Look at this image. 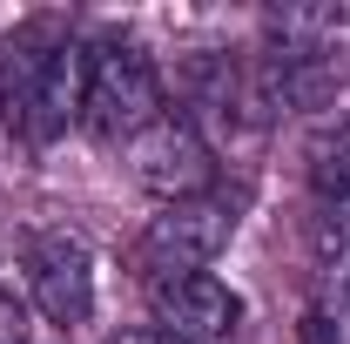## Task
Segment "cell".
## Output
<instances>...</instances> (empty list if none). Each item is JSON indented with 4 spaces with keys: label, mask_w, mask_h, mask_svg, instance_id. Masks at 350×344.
<instances>
[{
    "label": "cell",
    "mask_w": 350,
    "mask_h": 344,
    "mask_svg": "<svg viewBox=\"0 0 350 344\" xmlns=\"http://www.w3.org/2000/svg\"><path fill=\"white\" fill-rule=\"evenodd\" d=\"M81 75L88 47L61 27H27L0 61V122L21 142H54L68 122H81Z\"/></svg>",
    "instance_id": "1"
},
{
    "label": "cell",
    "mask_w": 350,
    "mask_h": 344,
    "mask_svg": "<svg viewBox=\"0 0 350 344\" xmlns=\"http://www.w3.org/2000/svg\"><path fill=\"white\" fill-rule=\"evenodd\" d=\"M243 223V189H202V196H182L162 203L148 216V230L135 236V270L142 284H169V277H196L229 250Z\"/></svg>",
    "instance_id": "2"
},
{
    "label": "cell",
    "mask_w": 350,
    "mask_h": 344,
    "mask_svg": "<svg viewBox=\"0 0 350 344\" xmlns=\"http://www.w3.org/2000/svg\"><path fill=\"white\" fill-rule=\"evenodd\" d=\"M169 115L162 101V75L155 61L129 41H94L88 47V75H81V129L94 142H122L129 149L142 129H155Z\"/></svg>",
    "instance_id": "3"
},
{
    "label": "cell",
    "mask_w": 350,
    "mask_h": 344,
    "mask_svg": "<svg viewBox=\"0 0 350 344\" xmlns=\"http://www.w3.org/2000/svg\"><path fill=\"white\" fill-rule=\"evenodd\" d=\"M21 284H27V297L41 304V317L61 324V331L88 324V310H94V257L68 230H34L21 243Z\"/></svg>",
    "instance_id": "4"
},
{
    "label": "cell",
    "mask_w": 350,
    "mask_h": 344,
    "mask_svg": "<svg viewBox=\"0 0 350 344\" xmlns=\"http://www.w3.org/2000/svg\"><path fill=\"white\" fill-rule=\"evenodd\" d=\"M129 169L142 189H155L162 203H182V196H202V189H216L209 175H216V156H209V142L196 129V115H162L155 129H142L129 142Z\"/></svg>",
    "instance_id": "5"
},
{
    "label": "cell",
    "mask_w": 350,
    "mask_h": 344,
    "mask_svg": "<svg viewBox=\"0 0 350 344\" xmlns=\"http://www.w3.org/2000/svg\"><path fill=\"white\" fill-rule=\"evenodd\" d=\"M148 304H155V331L175 344H229L243 331V297L209 270L148 284Z\"/></svg>",
    "instance_id": "6"
},
{
    "label": "cell",
    "mask_w": 350,
    "mask_h": 344,
    "mask_svg": "<svg viewBox=\"0 0 350 344\" xmlns=\"http://www.w3.org/2000/svg\"><path fill=\"white\" fill-rule=\"evenodd\" d=\"M310 182H317V203H323V216L337 223V236H350V129H337L323 149H317Z\"/></svg>",
    "instance_id": "7"
},
{
    "label": "cell",
    "mask_w": 350,
    "mask_h": 344,
    "mask_svg": "<svg viewBox=\"0 0 350 344\" xmlns=\"http://www.w3.org/2000/svg\"><path fill=\"white\" fill-rule=\"evenodd\" d=\"M0 344H34V331H27V310L14 304V291H0Z\"/></svg>",
    "instance_id": "8"
},
{
    "label": "cell",
    "mask_w": 350,
    "mask_h": 344,
    "mask_svg": "<svg viewBox=\"0 0 350 344\" xmlns=\"http://www.w3.org/2000/svg\"><path fill=\"white\" fill-rule=\"evenodd\" d=\"M108 344H175V338H162L155 324H135V331H115Z\"/></svg>",
    "instance_id": "9"
}]
</instances>
